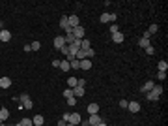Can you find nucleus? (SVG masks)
Segmentation results:
<instances>
[{
	"mask_svg": "<svg viewBox=\"0 0 168 126\" xmlns=\"http://www.w3.org/2000/svg\"><path fill=\"white\" fill-rule=\"evenodd\" d=\"M67 105H69V107H73V105H77V98H75V96L67 98Z\"/></svg>",
	"mask_w": 168,
	"mask_h": 126,
	"instance_id": "c85d7f7f",
	"label": "nucleus"
},
{
	"mask_svg": "<svg viewBox=\"0 0 168 126\" xmlns=\"http://www.w3.org/2000/svg\"><path fill=\"white\" fill-rule=\"evenodd\" d=\"M64 45H66V40H64V36H56V38H54V47H56V49H62Z\"/></svg>",
	"mask_w": 168,
	"mask_h": 126,
	"instance_id": "1a4fd4ad",
	"label": "nucleus"
},
{
	"mask_svg": "<svg viewBox=\"0 0 168 126\" xmlns=\"http://www.w3.org/2000/svg\"><path fill=\"white\" fill-rule=\"evenodd\" d=\"M157 79L159 81H166V72H159L157 73Z\"/></svg>",
	"mask_w": 168,
	"mask_h": 126,
	"instance_id": "7c9ffc66",
	"label": "nucleus"
},
{
	"mask_svg": "<svg viewBox=\"0 0 168 126\" xmlns=\"http://www.w3.org/2000/svg\"><path fill=\"white\" fill-rule=\"evenodd\" d=\"M81 123H82V119H81V115H79V113H69V120H67V124L79 126Z\"/></svg>",
	"mask_w": 168,
	"mask_h": 126,
	"instance_id": "7ed1b4c3",
	"label": "nucleus"
},
{
	"mask_svg": "<svg viewBox=\"0 0 168 126\" xmlns=\"http://www.w3.org/2000/svg\"><path fill=\"white\" fill-rule=\"evenodd\" d=\"M77 87H86V79H79V83Z\"/></svg>",
	"mask_w": 168,
	"mask_h": 126,
	"instance_id": "c9c22d12",
	"label": "nucleus"
},
{
	"mask_svg": "<svg viewBox=\"0 0 168 126\" xmlns=\"http://www.w3.org/2000/svg\"><path fill=\"white\" fill-rule=\"evenodd\" d=\"M114 32H118V25L112 23V25H110V34H114Z\"/></svg>",
	"mask_w": 168,
	"mask_h": 126,
	"instance_id": "2f4dec72",
	"label": "nucleus"
},
{
	"mask_svg": "<svg viewBox=\"0 0 168 126\" xmlns=\"http://www.w3.org/2000/svg\"><path fill=\"white\" fill-rule=\"evenodd\" d=\"M81 49H82V51H88V49H92L90 42H88L86 38H82V40H81Z\"/></svg>",
	"mask_w": 168,
	"mask_h": 126,
	"instance_id": "6ab92c4d",
	"label": "nucleus"
},
{
	"mask_svg": "<svg viewBox=\"0 0 168 126\" xmlns=\"http://www.w3.org/2000/svg\"><path fill=\"white\" fill-rule=\"evenodd\" d=\"M97 126H107V124H105V120H101V123H99Z\"/></svg>",
	"mask_w": 168,
	"mask_h": 126,
	"instance_id": "a19ab883",
	"label": "nucleus"
},
{
	"mask_svg": "<svg viewBox=\"0 0 168 126\" xmlns=\"http://www.w3.org/2000/svg\"><path fill=\"white\" fill-rule=\"evenodd\" d=\"M60 26H62L64 30L69 28V21H67V15H62V17H60Z\"/></svg>",
	"mask_w": 168,
	"mask_h": 126,
	"instance_id": "dca6fc26",
	"label": "nucleus"
},
{
	"mask_svg": "<svg viewBox=\"0 0 168 126\" xmlns=\"http://www.w3.org/2000/svg\"><path fill=\"white\" fill-rule=\"evenodd\" d=\"M67 21H69V26H71V28L81 26V19H79L77 15H69V17H67Z\"/></svg>",
	"mask_w": 168,
	"mask_h": 126,
	"instance_id": "39448f33",
	"label": "nucleus"
},
{
	"mask_svg": "<svg viewBox=\"0 0 168 126\" xmlns=\"http://www.w3.org/2000/svg\"><path fill=\"white\" fill-rule=\"evenodd\" d=\"M144 51H146L148 55H153V53H155V49H153V47H151V45H150V47H146V49H144Z\"/></svg>",
	"mask_w": 168,
	"mask_h": 126,
	"instance_id": "f704fd0d",
	"label": "nucleus"
},
{
	"mask_svg": "<svg viewBox=\"0 0 168 126\" xmlns=\"http://www.w3.org/2000/svg\"><path fill=\"white\" fill-rule=\"evenodd\" d=\"M73 96H75V98L84 96V87H75V89H73Z\"/></svg>",
	"mask_w": 168,
	"mask_h": 126,
	"instance_id": "4468645a",
	"label": "nucleus"
},
{
	"mask_svg": "<svg viewBox=\"0 0 168 126\" xmlns=\"http://www.w3.org/2000/svg\"><path fill=\"white\" fill-rule=\"evenodd\" d=\"M8 117H10V111H8L6 107H2V109H0V120H6Z\"/></svg>",
	"mask_w": 168,
	"mask_h": 126,
	"instance_id": "5701e85b",
	"label": "nucleus"
},
{
	"mask_svg": "<svg viewBox=\"0 0 168 126\" xmlns=\"http://www.w3.org/2000/svg\"><path fill=\"white\" fill-rule=\"evenodd\" d=\"M81 68L82 70H90L92 68V60H90V58H84V60H81Z\"/></svg>",
	"mask_w": 168,
	"mask_h": 126,
	"instance_id": "f3484780",
	"label": "nucleus"
},
{
	"mask_svg": "<svg viewBox=\"0 0 168 126\" xmlns=\"http://www.w3.org/2000/svg\"><path fill=\"white\" fill-rule=\"evenodd\" d=\"M13 126H23V124H21V123H19V124H13Z\"/></svg>",
	"mask_w": 168,
	"mask_h": 126,
	"instance_id": "37998d69",
	"label": "nucleus"
},
{
	"mask_svg": "<svg viewBox=\"0 0 168 126\" xmlns=\"http://www.w3.org/2000/svg\"><path fill=\"white\" fill-rule=\"evenodd\" d=\"M101 117H99V113L97 115H90V119H88V124H92V126H97L99 123H101Z\"/></svg>",
	"mask_w": 168,
	"mask_h": 126,
	"instance_id": "0eeeda50",
	"label": "nucleus"
},
{
	"mask_svg": "<svg viewBox=\"0 0 168 126\" xmlns=\"http://www.w3.org/2000/svg\"><path fill=\"white\" fill-rule=\"evenodd\" d=\"M157 30H159V25H155V23H153V25H150V28H148V34L151 36V34H155Z\"/></svg>",
	"mask_w": 168,
	"mask_h": 126,
	"instance_id": "393cba45",
	"label": "nucleus"
},
{
	"mask_svg": "<svg viewBox=\"0 0 168 126\" xmlns=\"http://www.w3.org/2000/svg\"><path fill=\"white\" fill-rule=\"evenodd\" d=\"M19 102H21V107H25V109H32V107H34V102L30 100L28 94H21V96H19Z\"/></svg>",
	"mask_w": 168,
	"mask_h": 126,
	"instance_id": "f03ea898",
	"label": "nucleus"
},
{
	"mask_svg": "<svg viewBox=\"0 0 168 126\" xmlns=\"http://www.w3.org/2000/svg\"><path fill=\"white\" fill-rule=\"evenodd\" d=\"M138 45L142 47V49H146V47H150V45H151V43H150V40H148V38H140Z\"/></svg>",
	"mask_w": 168,
	"mask_h": 126,
	"instance_id": "412c9836",
	"label": "nucleus"
},
{
	"mask_svg": "<svg viewBox=\"0 0 168 126\" xmlns=\"http://www.w3.org/2000/svg\"><path fill=\"white\" fill-rule=\"evenodd\" d=\"M10 40H11V32L2 28V32H0V42H10Z\"/></svg>",
	"mask_w": 168,
	"mask_h": 126,
	"instance_id": "9b49d317",
	"label": "nucleus"
},
{
	"mask_svg": "<svg viewBox=\"0 0 168 126\" xmlns=\"http://www.w3.org/2000/svg\"><path fill=\"white\" fill-rule=\"evenodd\" d=\"M123 40H125V36H123V34L120 32V30H118V32H114V34H112V42H114V43H122Z\"/></svg>",
	"mask_w": 168,
	"mask_h": 126,
	"instance_id": "6e6552de",
	"label": "nucleus"
},
{
	"mask_svg": "<svg viewBox=\"0 0 168 126\" xmlns=\"http://www.w3.org/2000/svg\"><path fill=\"white\" fill-rule=\"evenodd\" d=\"M84 34H86L84 26H77V28H73V36H75V40H82Z\"/></svg>",
	"mask_w": 168,
	"mask_h": 126,
	"instance_id": "20e7f679",
	"label": "nucleus"
},
{
	"mask_svg": "<svg viewBox=\"0 0 168 126\" xmlns=\"http://www.w3.org/2000/svg\"><path fill=\"white\" fill-rule=\"evenodd\" d=\"M94 55H95V51H94V49L88 51V58H90V60H92V57H94Z\"/></svg>",
	"mask_w": 168,
	"mask_h": 126,
	"instance_id": "4c0bfd02",
	"label": "nucleus"
},
{
	"mask_svg": "<svg viewBox=\"0 0 168 126\" xmlns=\"http://www.w3.org/2000/svg\"><path fill=\"white\" fill-rule=\"evenodd\" d=\"M30 47H32V51H39V49H41V43H39V42H32Z\"/></svg>",
	"mask_w": 168,
	"mask_h": 126,
	"instance_id": "bb28decb",
	"label": "nucleus"
},
{
	"mask_svg": "<svg viewBox=\"0 0 168 126\" xmlns=\"http://www.w3.org/2000/svg\"><path fill=\"white\" fill-rule=\"evenodd\" d=\"M60 70H62V72L71 70V68H69V62H67V60H60Z\"/></svg>",
	"mask_w": 168,
	"mask_h": 126,
	"instance_id": "b1692460",
	"label": "nucleus"
},
{
	"mask_svg": "<svg viewBox=\"0 0 168 126\" xmlns=\"http://www.w3.org/2000/svg\"><path fill=\"white\" fill-rule=\"evenodd\" d=\"M161 94H163V87L161 85H155L153 89L150 90V92H146V98L150 102H157L159 98H161Z\"/></svg>",
	"mask_w": 168,
	"mask_h": 126,
	"instance_id": "f257e3e1",
	"label": "nucleus"
},
{
	"mask_svg": "<svg viewBox=\"0 0 168 126\" xmlns=\"http://www.w3.org/2000/svg\"><path fill=\"white\" fill-rule=\"evenodd\" d=\"M0 32H2V21H0Z\"/></svg>",
	"mask_w": 168,
	"mask_h": 126,
	"instance_id": "79ce46f5",
	"label": "nucleus"
},
{
	"mask_svg": "<svg viewBox=\"0 0 168 126\" xmlns=\"http://www.w3.org/2000/svg\"><path fill=\"white\" fill-rule=\"evenodd\" d=\"M10 87H11L10 77H0V89H10Z\"/></svg>",
	"mask_w": 168,
	"mask_h": 126,
	"instance_id": "9d476101",
	"label": "nucleus"
},
{
	"mask_svg": "<svg viewBox=\"0 0 168 126\" xmlns=\"http://www.w3.org/2000/svg\"><path fill=\"white\" fill-rule=\"evenodd\" d=\"M99 21L101 23H110V13H103L101 17H99Z\"/></svg>",
	"mask_w": 168,
	"mask_h": 126,
	"instance_id": "a878e982",
	"label": "nucleus"
},
{
	"mask_svg": "<svg viewBox=\"0 0 168 126\" xmlns=\"http://www.w3.org/2000/svg\"><path fill=\"white\" fill-rule=\"evenodd\" d=\"M64 96H66V100L71 98V96H73V89H66V90H64Z\"/></svg>",
	"mask_w": 168,
	"mask_h": 126,
	"instance_id": "c756f323",
	"label": "nucleus"
},
{
	"mask_svg": "<svg viewBox=\"0 0 168 126\" xmlns=\"http://www.w3.org/2000/svg\"><path fill=\"white\" fill-rule=\"evenodd\" d=\"M53 66L54 68H60V60H53Z\"/></svg>",
	"mask_w": 168,
	"mask_h": 126,
	"instance_id": "58836bf2",
	"label": "nucleus"
},
{
	"mask_svg": "<svg viewBox=\"0 0 168 126\" xmlns=\"http://www.w3.org/2000/svg\"><path fill=\"white\" fill-rule=\"evenodd\" d=\"M77 83H79L77 77H69V79H67V89H75V87H77Z\"/></svg>",
	"mask_w": 168,
	"mask_h": 126,
	"instance_id": "a211bd4d",
	"label": "nucleus"
},
{
	"mask_svg": "<svg viewBox=\"0 0 168 126\" xmlns=\"http://www.w3.org/2000/svg\"><path fill=\"white\" fill-rule=\"evenodd\" d=\"M32 123H34V126H43V123H45V119H43L41 115H36L34 119H32Z\"/></svg>",
	"mask_w": 168,
	"mask_h": 126,
	"instance_id": "2eb2a0df",
	"label": "nucleus"
},
{
	"mask_svg": "<svg viewBox=\"0 0 168 126\" xmlns=\"http://www.w3.org/2000/svg\"><path fill=\"white\" fill-rule=\"evenodd\" d=\"M58 126H67V123L66 120H58Z\"/></svg>",
	"mask_w": 168,
	"mask_h": 126,
	"instance_id": "ea45409f",
	"label": "nucleus"
},
{
	"mask_svg": "<svg viewBox=\"0 0 168 126\" xmlns=\"http://www.w3.org/2000/svg\"><path fill=\"white\" fill-rule=\"evenodd\" d=\"M69 68L71 70H81V62H79L77 58H73V60L69 62Z\"/></svg>",
	"mask_w": 168,
	"mask_h": 126,
	"instance_id": "aec40b11",
	"label": "nucleus"
},
{
	"mask_svg": "<svg viewBox=\"0 0 168 126\" xmlns=\"http://www.w3.org/2000/svg\"><path fill=\"white\" fill-rule=\"evenodd\" d=\"M90 126H92V124H90Z\"/></svg>",
	"mask_w": 168,
	"mask_h": 126,
	"instance_id": "a18cd8bd",
	"label": "nucleus"
},
{
	"mask_svg": "<svg viewBox=\"0 0 168 126\" xmlns=\"http://www.w3.org/2000/svg\"><path fill=\"white\" fill-rule=\"evenodd\" d=\"M62 120H66V123H67V120H69V113H67V111H66V113H64V115H62Z\"/></svg>",
	"mask_w": 168,
	"mask_h": 126,
	"instance_id": "e433bc0d",
	"label": "nucleus"
},
{
	"mask_svg": "<svg viewBox=\"0 0 168 126\" xmlns=\"http://www.w3.org/2000/svg\"><path fill=\"white\" fill-rule=\"evenodd\" d=\"M88 113H90V115H97L99 113V104H90L88 105Z\"/></svg>",
	"mask_w": 168,
	"mask_h": 126,
	"instance_id": "ddd939ff",
	"label": "nucleus"
},
{
	"mask_svg": "<svg viewBox=\"0 0 168 126\" xmlns=\"http://www.w3.org/2000/svg\"><path fill=\"white\" fill-rule=\"evenodd\" d=\"M127 105H129V102H127V100H120V107L127 109Z\"/></svg>",
	"mask_w": 168,
	"mask_h": 126,
	"instance_id": "473e14b6",
	"label": "nucleus"
},
{
	"mask_svg": "<svg viewBox=\"0 0 168 126\" xmlns=\"http://www.w3.org/2000/svg\"><path fill=\"white\" fill-rule=\"evenodd\" d=\"M23 126H34V123H32V119H28V117H25V119L21 120Z\"/></svg>",
	"mask_w": 168,
	"mask_h": 126,
	"instance_id": "cd10ccee",
	"label": "nucleus"
},
{
	"mask_svg": "<svg viewBox=\"0 0 168 126\" xmlns=\"http://www.w3.org/2000/svg\"><path fill=\"white\" fill-rule=\"evenodd\" d=\"M60 51H62V53H64V55H66V57H67V55H69V45H64V47H62V49H60Z\"/></svg>",
	"mask_w": 168,
	"mask_h": 126,
	"instance_id": "72a5a7b5",
	"label": "nucleus"
},
{
	"mask_svg": "<svg viewBox=\"0 0 168 126\" xmlns=\"http://www.w3.org/2000/svg\"><path fill=\"white\" fill-rule=\"evenodd\" d=\"M127 109H129V111H133V113H138L140 111V104H138V102H129Z\"/></svg>",
	"mask_w": 168,
	"mask_h": 126,
	"instance_id": "f8f14e48",
	"label": "nucleus"
},
{
	"mask_svg": "<svg viewBox=\"0 0 168 126\" xmlns=\"http://www.w3.org/2000/svg\"><path fill=\"white\" fill-rule=\"evenodd\" d=\"M67 126H75V124H67Z\"/></svg>",
	"mask_w": 168,
	"mask_h": 126,
	"instance_id": "c03bdc74",
	"label": "nucleus"
},
{
	"mask_svg": "<svg viewBox=\"0 0 168 126\" xmlns=\"http://www.w3.org/2000/svg\"><path fill=\"white\" fill-rule=\"evenodd\" d=\"M157 68H159V72H166V68H168V62H166V60H159Z\"/></svg>",
	"mask_w": 168,
	"mask_h": 126,
	"instance_id": "4be33fe9",
	"label": "nucleus"
},
{
	"mask_svg": "<svg viewBox=\"0 0 168 126\" xmlns=\"http://www.w3.org/2000/svg\"><path fill=\"white\" fill-rule=\"evenodd\" d=\"M153 87H155V83H153V81H146V83H144L142 87H140V92H144V94H146V92H150V90L153 89Z\"/></svg>",
	"mask_w": 168,
	"mask_h": 126,
	"instance_id": "423d86ee",
	"label": "nucleus"
}]
</instances>
